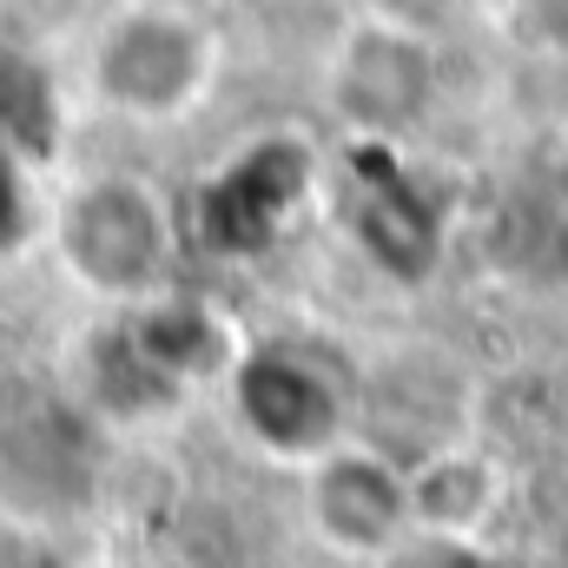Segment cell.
Here are the masks:
<instances>
[{
    "label": "cell",
    "instance_id": "277c9868",
    "mask_svg": "<svg viewBox=\"0 0 568 568\" xmlns=\"http://www.w3.org/2000/svg\"><path fill=\"white\" fill-rule=\"evenodd\" d=\"M60 258H67V272L87 284L93 297L140 304V297L172 284L179 219L159 199V185H145L133 172L87 179L60 205Z\"/></svg>",
    "mask_w": 568,
    "mask_h": 568
},
{
    "label": "cell",
    "instance_id": "9c48e42d",
    "mask_svg": "<svg viewBox=\"0 0 568 568\" xmlns=\"http://www.w3.org/2000/svg\"><path fill=\"white\" fill-rule=\"evenodd\" d=\"M404 483H410V542H489V529L509 509V469L469 443H429L417 456H404Z\"/></svg>",
    "mask_w": 568,
    "mask_h": 568
},
{
    "label": "cell",
    "instance_id": "30bf717a",
    "mask_svg": "<svg viewBox=\"0 0 568 568\" xmlns=\"http://www.w3.org/2000/svg\"><path fill=\"white\" fill-rule=\"evenodd\" d=\"M47 113V87L33 67H20L13 53H0V152L27 140V126Z\"/></svg>",
    "mask_w": 568,
    "mask_h": 568
},
{
    "label": "cell",
    "instance_id": "5b68a950",
    "mask_svg": "<svg viewBox=\"0 0 568 568\" xmlns=\"http://www.w3.org/2000/svg\"><path fill=\"white\" fill-rule=\"evenodd\" d=\"M337 219L377 278L417 291L443 272V252H449L443 199L397 152V140H351L344 172H337Z\"/></svg>",
    "mask_w": 568,
    "mask_h": 568
},
{
    "label": "cell",
    "instance_id": "7a4b0ae2",
    "mask_svg": "<svg viewBox=\"0 0 568 568\" xmlns=\"http://www.w3.org/2000/svg\"><path fill=\"white\" fill-rule=\"evenodd\" d=\"M239 436L278 463V469H311L324 449L357 436V390L351 377L311 351V344H245L232 377L219 384Z\"/></svg>",
    "mask_w": 568,
    "mask_h": 568
},
{
    "label": "cell",
    "instance_id": "3957f363",
    "mask_svg": "<svg viewBox=\"0 0 568 568\" xmlns=\"http://www.w3.org/2000/svg\"><path fill=\"white\" fill-rule=\"evenodd\" d=\"M317 192H324V159H317L311 133L265 126V133L239 140L199 179L192 232L219 258H258L311 219Z\"/></svg>",
    "mask_w": 568,
    "mask_h": 568
},
{
    "label": "cell",
    "instance_id": "7c38bea8",
    "mask_svg": "<svg viewBox=\"0 0 568 568\" xmlns=\"http://www.w3.org/2000/svg\"><path fill=\"white\" fill-rule=\"evenodd\" d=\"M556 219H562V232H568V152L556 159Z\"/></svg>",
    "mask_w": 568,
    "mask_h": 568
},
{
    "label": "cell",
    "instance_id": "ba28073f",
    "mask_svg": "<svg viewBox=\"0 0 568 568\" xmlns=\"http://www.w3.org/2000/svg\"><path fill=\"white\" fill-rule=\"evenodd\" d=\"M120 331H126V344L140 351L179 397L225 384L232 364H239V351L252 344V337L232 324L225 304H212V297H199V291H179V284H165V291H152L140 304H126Z\"/></svg>",
    "mask_w": 568,
    "mask_h": 568
},
{
    "label": "cell",
    "instance_id": "52a82bcc",
    "mask_svg": "<svg viewBox=\"0 0 568 568\" xmlns=\"http://www.w3.org/2000/svg\"><path fill=\"white\" fill-rule=\"evenodd\" d=\"M297 483H304V529L324 556L397 562V549L410 542V483L397 449L344 436L311 469H297Z\"/></svg>",
    "mask_w": 568,
    "mask_h": 568
},
{
    "label": "cell",
    "instance_id": "8992f818",
    "mask_svg": "<svg viewBox=\"0 0 568 568\" xmlns=\"http://www.w3.org/2000/svg\"><path fill=\"white\" fill-rule=\"evenodd\" d=\"M324 100L357 140H404L436 106V47H429V33L417 20L364 7L324 60Z\"/></svg>",
    "mask_w": 568,
    "mask_h": 568
},
{
    "label": "cell",
    "instance_id": "8fae6325",
    "mask_svg": "<svg viewBox=\"0 0 568 568\" xmlns=\"http://www.w3.org/2000/svg\"><path fill=\"white\" fill-rule=\"evenodd\" d=\"M397 568H516V562H503L489 542H404L397 549Z\"/></svg>",
    "mask_w": 568,
    "mask_h": 568
},
{
    "label": "cell",
    "instance_id": "6da1fadb",
    "mask_svg": "<svg viewBox=\"0 0 568 568\" xmlns=\"http://www.w3.org/2000/svg\"><path fill=\"white\" fill-rule=\"evenodd\" d=\"M219 67H225L219 27L172 0H133L93 33V93L145 126L199 113L219 87Z\"/></svg>",
    "mask_w": 568,
    "mask_h": 568
}]
</instances>
